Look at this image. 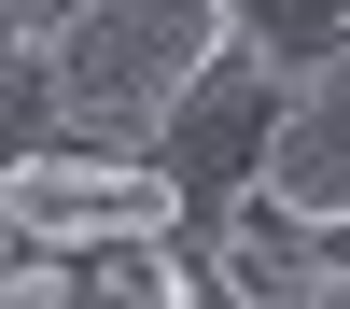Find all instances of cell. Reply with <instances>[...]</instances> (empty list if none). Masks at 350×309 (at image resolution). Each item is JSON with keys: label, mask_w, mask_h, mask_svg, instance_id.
Instances as JSON below:
<instances>
[{"label": "cell", "mask_w": 350, "mask_h": 309, "mask_svg": "<svg viewBox=\"0 0 350 309\" xmlns=\"http://www.w3.org/2000/svg\"><path fill=\"white\" fill-rule=\"evenodd\" d=\"M239 42L224 0H98L56 42H14V155L28 140H98V155H154L183 84Z\"/></svg>", "instance_id": "6da1fadb"}, {"label": "cell", "mask_w": 350, "mask_h": 309, "mask_svg": "<svg viewBox=\"0 0 350 309\" xmlns=\"http://www.w3.org/2000/svg\"><path fill=\"white\" fill-rule=\"evenodd\" d=\"M0 225L14 239H183L196 225V197H183V169L168 155H98V140H28L14 155V183H0Z\"/></svg>", "instance_id": "7a4b0ae2"}, {"label": "cell", "mask_w": 350, "mask_h": 309, "mask_svg": "<svg viewBox=\"0 0 350 309\" xmlns=\"http://www.w3.org/2000/svg\"><path fill=\"white\" fill-rule=\"evenodd\" d=\"M280 99H295V71H280L267 42H224L211 71L183 84V112H168V140H154V155L183 169V197H196V211H211L224 183H252V169H267V127H280Z\"/></svg>", "instance_id": "3957f363"}, {"label": "cell", "mask_w": 350, "mask_h": 309, "mask_svg": "<svg viewBox=\"0 0 350 309\" xmlns=\"http://www.w3.org/2000/svg\"><path fill=\"white\" fill-rule=\"evenodd\" d=\"M252 183H267L280 211H323V225H350V42L295 71V99H280L267 169H252Z\"/></svg>", "instance_id": "277c9868"}, {"label": "cell", "mask_w": 350, "mask_h": 309, "mask_svg": "<svg viewBox=\"0 0 350 309\" xmlns=\"http://www.w3.org/2000/svg\"><path fill=\"white\" fill-rule=\"evenodd\" d=\"M70 14H98V0H0V42H56Z\"/></svg>", "instance_id": "5b68a950"}]
</instances>
